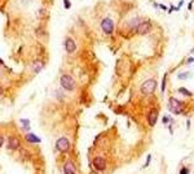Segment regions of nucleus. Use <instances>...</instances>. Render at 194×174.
Segmentation results:
<instances>
[{
    "instance_id": "4",
    "label": "nucleus",
    "mask_w": 194,
    "mask_h": 174,
    "mask_svg": "<svg viewBox=\"0 0 194 174\" xmlns=\"http://www.w3.org/2000/svg\"><path fill=\"white\" fill-rule=\"evenodd\" d=\"M168 109L172 113H175V114H180V113L182 112V103L178 101L177 99L171 97L170 103H168Z\"/></svg>"
},
{
    "instance_id": "19",
    "label": "nucleus",
    "mask_w": 194,
    "mask_h": 174,
    "mask_svg": "<svg viewBox=\"0 0 194 174\" xmlns=\"http://www.w3.org/2000/svg\"><path fill=\"white\" fill-rule=\"evenodd\" d=\"M168 121H170V120H168V116H164V117H163V124H167Z\"/></svg>"
},
{
    "instance_id": "18",
    "label": "nucleus",
    "mask_w": 194,
    "mask_h": 174,
    "mask_svg": "<svg viewBox=\"0 0 194 174\" xmlns=\"http://www.w3.org/2000/svg\"><path fill=\"white\" fill-rule=\"evenodd\" d=\"M180 174H189V170L186 169V168H182L181 171H180Z\"/></svg>"
},
{
    "instance_id": "25",
    "label": "nucleus",
    "mask_w": 194,
    "mask_h": 174,
    "mask_svg": "<svg viewBox=\"0 0 194 174\" xmlns=\"http://www.w3.org/2000/svg\"><path fill=\"white\" fill-rule=\"evenodd\" d=\"M3 95V88H2V86H0V96Z\"/></svg>"
},
{
    "instance_id": "9",
    "label": "nucleus",
    "mask_w": 194,
    "mask_h": 174,
    "mask_svg": "<svg viewBox=\"0 0 194 174\" xmlns=\"http://www.w3.org/2000/svg\"><path fill=\"white\" fill-rule=\"evenodd\" d=\"M64 173L65 174H75L76 173L75 166H74V164L71 161H66L65 162V165H64Z\"/></svg>"
},
{
    "instance_id": "15",
    "label": "nucleus",
    "mask_w": 194,
    "mask_h": 174,
    "mask_svg": "<svg viewBox=\"0 0 194 174\" xmlns=\"http://www.w3.org/2000/svg\"><path fill=\"white\" fill-rule=\"evenodd\" d=\"M189 74H190V73H188V72H185V73H180V74H178V79H186Z\"/></svg>"
},
{
    "instance_id": "8",
    "label": "nucleus",
    "mask_w": 194,
    "mask_h": 174,
    "mask_svg": "<svg viewBox=\"0 0 194 174\" xmlns=\"http://www.w3.org/2000/svg\"><path fill=\"white\" fill-rule=\"evenodd\" d=\"M65 49L68 53H72V52L76 49V44H75L72 38H66L65 39Z\"/></svg>"
},
{
    "instance_id": "6",
    "label": "nucleus",
    "mask_w": 194,
    "mask_h": 174,
    "mask_svg": "<svg viewBox=\"0 0 194 174\" xmlns=\"http://www.w3.org/2000/svg\"><path fill=\"white\" fill-rule=\"evenodd\" d=\"M56 148L58 151H61V152H66V151H69V148H70L69 139L68 138H60L56 142Z\"/></svg>"
},
{
    "instance_id": "1",
    "label": "nucleus",
    "mask_w": 194,
    "mask_h": 174,
    "mask_svg": "<svg viewBox=\"0 0 194 174\" xmlns=\"http://www.w3.org/2000/svg\"><path fill=\"white\" fill-rule=\"evenodd\" d=\"M60 82H61V87L65 88L66 91H74L75 90V81L69 74H64Z\"/></svg>"
},
{
    "instance_id": "20",
    "label": "nucleus",
    "mask_w": 194,
    "mask_h": 174,
    "mask_svg": "<svg viewBox=\"0 0 194 174\" xmlns=\"http://www.w3.org/2000/svg\"><path fill=\"white\" fill-rule=\"evenodd\" d=\"M150 160H152V156L149 155V156H148V160H146V164H145V166H148V165H149V162H150Z\"/></svg>"
},
{
    "instance_id": "11",
    "label": "nucleus",
    "mask_w": 194,
    "mask_h": 174,
    "mask_svg": "<svg viewBox=\"0 0 194 174\" xmlns=\"http://www.w3.org/2000/svg\"><path fill=\"white\" fill-rule=\"evenodd\" d=\"M18 147H20V140H18V138L10 137V138H9V142H8V148L14 151V149H18Z\"/></svg>"
},
{
    "instance_id": "10",
    "label": "nucleus",
    "mask_w": 194,
    "mask_h": 174,
    "mask_svg": "<svg viewBox=\"0 0 194 174\" xmlns=\"http://www.w3.org/2000/svg\"><path fill=\"white\" fill-rule=\"evenodd\" d=\"M156 120H158V110L154 109V110H152L150 113H149V116H148L149 125H150V126H154V125L156 124Z\"/></svg>"
},
{
    "instance_id": "17",
    "label": "nucleus",
    "mask_w": 194,
    "mask_h": 174,
    "mask_svg": "<svg viewBox=\"0 0 194 174\" xmlns=\"http://www.w3.org/2000/svg\"><path fill=\"white\" fill-rule=\"evenodd\" d=\"M64 4H65V8H66V9H69L70 7H71V4H70L69 0H64Z\"/></svg>"
},
{
    "instance_id": "5",
    "label": "nucleus",
    "mask_w": 194,
    "mask_h": 174,
    "mask_svg": "<svg viewBox=\"0 0 194 174\" xmlns=\"http://www.w3.org/2000/svg\"><path fill=\"white\" fill-rule=\"evenodd\" d=\"M150 30H152V22L150 21H141L135 31L138 35H145V34H148L149 31H150Z\"/></svg>"
},
{
    "instance_id": "23",
    "label": "nucleus",
    "mask_w": 194,
    "mask_h": 174,
    "mask_svg": "<svg viewBox=\"0 0 194 174\" xmlns=\"http://www.w3.org/2000/svg\"><path fill=\"white\" fill-rule=\"evenodd\" d=\"M192 8H193V2H190L189 5H188V9H189V11H192Z\"/></svg>"
},
{
    "instance_id": "14",
    "label": "nucleus",
    "mask_w": 194,
    "mask_h": 174,
    "mask_svg": "<svg viewBox=\"0 0 194 174\" xmlns=\"http://www.w3.org/2000/svg\"><path fill=\"white\" fill-rule=\"evenodd\" d=\"M178 92H180V94H182V95H185V96H188V97H190L193 94L190 92V91H188V90H186V88H178Z\"/></svg>"
},
{
    "instance_id": "7",
    "label": "nucleus",
    "mask_w": 194,
    "mask_h": 174,
    "mask_svg": "<svg viewBox=\"0 0 194 174\" xmlns=\"http://www.w3.org/2000/svg\"><path fill=\"white\" fill-rule=\"evenodd\" d=\"M93 166H94L96 170L104 171V170L106 169V161H105V158H102V157H94L93 158Z\"/></svg>"
},
{
    "instance_id": "12",
    "label": "nucleus",
    "mask_w": 194,
    "mask_h": 174,
    "mask_svg": "<svg viewBox=\"0 0 194 174\" xmlns=\"http://www.w3.org/2000/svg\"><path fill=\"white\" fill-rule=\"evenodd\" d=\"M26 140L30 142V143H40V139L36 137L34 134H27L26 135Z\"/></svg>"
},
{
    "instance_id": "3",
    "label": "nucleus",
    "mask_w": 194,
    "mask_h": 174,
    "mask_svg": "<svg viewBox=\"0 0 194 174\" xmlns=\"http://www.w3.org/2000/svg\"><path fill=\"white\" fill-rule=\"evenodd\" d=\"M101 29L104 30V33H105L106 35H111L114 33V21L106 17V18H104L101 21Z\"/></svg>"
},
{
    "instance_id": "13",
    "label": "nucleus",
    "mask_w": 194,
    "mask_h": 174,
    "mask_svg": "<svg viewBox=\"0 0 194 174\" xmlns=\"http://www.w3.org/2000/svg\"><path fill=\"white\" fill-rule=\"evenodd\" d=\"M42 69H43V63L35 61V63H34V72H35V73H39Z\"/></svg>"
},
{
    "instance_id": "24",
    "label": "nucleus",
    "mask_w": 194,
    "mask_h": 174,
    "mask_svg": "<svg viewBox=\"0 0 194 174\" xmlns=\"http://www.w3.org/2000/svg\"><path fill=\"white\" fill-rule=\"evenodd\" d=\"M193 61H194V59H193V57H190V59L188 60V64H190V63H193Z\"/></svg>"
},
{
    "instance_id": "21",
    "label": "nucleus",
    "mask_w": 194,
    "mask_h": 174,
    "mask_svg": "<svg viewBox=\"0 0 194 174\" xmlns=\"http://www.w3.org/2000/svg\"><path fill=\"white\" fill-rule=\"evenodd\" d=\"M3 143H4V138L2 137V135H0V147L3 146Z\"/></svg>"
},
{
    "instance_id": "22",
    "label": "nucleus",
    "mask_w": 194,
    "mask_h": 174,
    "mask_svg": "<svg viewBox=\"0 0 194 174\" xmlns=\"http://www.w3.org/2000/svg\"><path fill=\"white\" fill-rule=\"evenodd\" d=\"M159 8L163 9V11H166V9H167V7H166V5H163V4H160V5H159Z\"/></svg>"
},
{
    "instance_id": "16",
    "label": "nucleus",
    "mask_w": 194,
    "mask_h": 174,
    "mask_svg": "<svg viewBox=\"0 0 194 174\" xmlns=\"http://www.w3.org/2000/svg\"><path fill=\"white\" fill-rule=\"evenodd\" d=\"M160 90H162V92H164V90H166V75L163 77V81H162V87H160Z\"/></svg>"
},
{
    "instance_id": "2",
    "label": "nucleus",
    "mask_w": 194,
    "mask_h": 174,
    "mask_svg": "<svg viewBox=\"0 0 194 174\" xmlns=\"http://www.w3.org/2000/svg\"><path fill=\"white\" fill-rule=\"evenodd\" d=\"M155 87H156V81L155 79H148L141 85V92L145 94V95H150L155 91Z\"/></svg>"
}]
</instances>
